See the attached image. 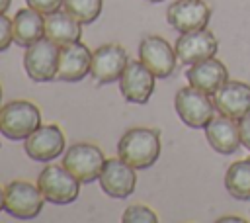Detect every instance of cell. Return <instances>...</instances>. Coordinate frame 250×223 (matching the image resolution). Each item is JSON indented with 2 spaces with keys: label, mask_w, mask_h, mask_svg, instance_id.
Wrapping results in <instances>:
<instances>
[{
  "label": "cell",
  "mask_w": 250,
  "mask_h": 223,
  "mask_svg": "<svg viewBox=\"0 0 250 223\" xmlns=\"http://www.w3.org/2000/svg\"><path fill=\"white\" fill-rule=\"evenodd\" d=\"M121 221L123 223H156L158 215L150 207H146L143 203H133L123 211Z\"/></svg>",
  "instance_id": "23"
},
{
  "label": "cell",
  "mask_w": 250,
  "mask_h": 223,
  "mask_svg": "<svg viewBox=\"0 0 250 223\" xmlns=\"http://www.w3.org/2000/svg\"><path fill=\"white\" fill-rule=\"evenodd\" d=\"M25 2H27L29 8L41 12L43 16H49V14L57 12V10H61L64 0H25Z\"/></svg>",
  "instance_id": "25"
},
{
  "label": "cell",
  "mask_w": 250,
  "mask_h": 223,
  "mask_svg": "<svg viewBox=\"0 0 250 223\" xmlns=\"http://www.w3.org/2000/svg\"><path fill=\"white\" fill-rule=\"evenodd\" d=\"M23 141H25L23 149L27 156L37 162L53 160L64 151V135L59 125H39Z\"/></svg>",
  "instance_id": "13"
},
{
  "label": "cell",
  "mask_w": 250,
  "mask_h": 223,
  "mask_svg": "<svg viewBox=\"0 0 250 223\" xmlns=\"http://www.w3.org/2000/svg\"><path fill=\"white\" fill-rule=\"evenodd\" d=\"M117 155L121 160L131 164L133 168H148L160 156V135L156 129L148 127H133L127 129L119 143Z\"/></svg>",
  "instance_id": "1"
},
{
  "label": "cell",
  "mask_w": 250,
  "mask_h": 223,
  "mask_svg": "<svg viewBox=\"0 0 250 223\" xmlns=\"http://www.w3.org/2000/svg\"><path fill=\"white\" fill-rule=\"evenodd\" d=\"M4 209V188H0V211Z\"/></svg>",
  "instance_id": "29"
},
{
  "label": "cell",
  "mask_w": 250,
  "mask_h": 223,
  "mask_svg": "<svg viewBox=\"0 0 250 223\" xmlns=\"http://www.w3.org/2000/svg\"><path fill=\"white\" fill-rule=\"evenodd\" d=\"M14 41L20 47H29L41 37H45V18L41 12L33 8H21L12 18Z\"/></svg>",
  "instance_id": "19"
},
{
  "label": "cell",
  "mask_w": 250,
  "mask_h": 223,
  "mask_svg": "<svg viewBox=\"0 0 250 223\" xmlns=\"http://www.w3.org/2000/svg\"><path fill=\"white\" fill-rule=\"evenodd\" d=\"M80 180L72 176L62 164L45 166L37 176V186L43 198L57 205L72 203L80 194Z\"/></svg>",
  "instance_id": "3"
},
{
  "label": "cell",
  "mask_w": 250,
  "mask_h": 223,
  "mask_svg": "<svg viewBox=\"0 0 250 223\" xmlns=\"http://www.w3.org/2000/svg\"><path fill=\"white\" fill-rule=\"evenodd\" d=\"M211 10L203 0H176L166 10L168 23L180 33L203 29L209 23Z\"/></svg>",
  "instance_id": "12"
},
{
  "label": "cell",
  "mask_w": 250,
  "mask_h": 223,
  "mask_svg": "<svg viewBox=\"0 0 250 223\" xmlns=\"http://www.w3.org/2000/svg\"><path fill=\"white\" fill-rule=\"evenodd\" d=\"M45 37L57 43L59 47L80 41L82 37V23L74 20L68 12H53L45 18Z\"/></svg>",
  "instance_id": "20"
},
{
  "label": "cell",
  "mask_w": 250,
  "mask_h": 223,
  "mask_svg": "<svg viewBox=\"0 0 250 223\" xmlns=\"http://www.w3.org/2000/svg\"><path fill=\"white\" fill-rule=\"evenodd\" d=\"M39 125V108L29 100H12L0 110V133L12 141L27 139Z\"/></svg>",
  "instance_id": "2"
},
{
  "label": "cell",
  "mask_w": 250,
  "mask_h": 223,
  "mask_svg": "<svg viewBox=\"0 0 250 223\" xmlns=\"http://www.w3.org/2000/svg\"><path fill=\"white\" fill-rule=\"evenodd\" d=\"M104 164L105 156L102 149L92 143H74L62 156V166L80 182H94L100 178Z\"/></svg>",
  "instance_id": "6"
},
{
  "label": "cell",
  "mask_w": 250,
  "mask_h": 223,
  "mask_svg": "<svg viewBox=\"0 0 250 223\" xmlns=\"http://www.w3.org/2000/svg\"><path fill=\"white\" fill-rule=\"evenodd\" d=\"M139 61L156 78H166L174 72L178 55L166 39H162L158 35H148L139 45Z\"/></svg>",
  "instance_id": "9"
},
{
  "label": "cell",
  "mask_w": 250,
  "mask_h": 223,
  "mask_svg": "<svg viewBox=\"0 0 250 223\" xmlns=\"http://www.w3.org/2000/svg\"><path fill=\"white\" fill-rule=\"evenodd\" d=\"M14 43V27L12 20L6 14H0V51H6Z\"/></svg>",
  "instance_id": "24"
},
{
  "label": "cell",
  "mask_w": 250,
  "mask_h": 223,
  "mask_svg": "<svg viewBox=\"0 0 250 223\" xmlns=\"http://www.w3.org/2000/svg\"><path fill=\"white\" fill-rule=\"evenodd\" d=\"M12 0H0V14H6V10L10 8Z\"/></svg>",
  "instance_id": "28"
},
{
  "label": "cell",
  "mask_w": 250,
  "mask_h": 223,
  "mask_svg": "<svg viewBox=\"0 0 250 223\" xmlns=\"http://www.w3.org/2000/svg\"><path fill=\"white\" fill-rule=\"evenodd\" d=\"M43 194L39 186L25 180H14L4 188V211L16 219H33L43 209Z\"/></svg>",
  "instance_id": "5"
},
{
  "label": "cell",
  "mask_w": 250,
  "mask_h": 223,
  "mask_svg": "<svg viewBox=\"0 0 250 223\" xmlns=\"http://www.w3.org/2000/svg\"><path fill=\"white\" fill-rule=\"evenodd\" d=\"M227 221H236V223H244V217H236V215H225V217H219V223H227Z\"/></svg>",
  "instance_id": "27"
},
{
  "label": "cell",
  "mask_w": 250,
  "mask_h": 223,
  "mask_svg": "<svg viewBox=\"0 0 250 223\" xmlns=\"http://www.w3.org/2000/svg\"><path fill=\"white\" fill-rule=\"evenodd\" d=\"M59 45L47 37H41L33 45L25 47L23 67L31 80L35 82H49L57 78L59 67Z\"/></svg>",
  "instance_id": "7"
},
{
  "label": "cell",
  "mask_w": 250,
  "mask_h": 223,
  "mask_svg": "<svg viewBox=\"0 0 250 223\" xmlns=\"http://www.w3.org/2000/svg\"><path fill=\"white\" fill-rule=\"evenodd\" d=\"M174 108L180 119L193 129L205 127L215 115V104L209 98V94L193 88L191 84L186 88H180L174 98Z\"/></svg>",
  "instance_id": "4"
},
{
  "label": "cell",
  "mask_w": 250,
  "mask_h": 223,
  "mask_svg": "<svg viewBox=\"0 0 250 223\" xmlns=\"http://www.w3.org/2000/svg\"><path fill=\"white\" fill-rule=\"evenodd\" d=\"M146 2H162V0H146Z\"/></svg>",
  "instance_id": "30"
},
{
  "label": "cell",
  "mask_w": 250,
  "mask_h": 223,
  "mask_svg": "<svg viewBox=\"0 0 250 223\" xmlns=\"http://www.w3.org/2000/svg\"><path fill=\"white\" fill-rule=\"evenodd\" d=\"M135 184H137V174L131 164H127L121 158L105 160L100 174V186L109 198L123 200L131 196L135 190Z\"/></svg>",
  "instance_id": "14"
},
{
  "label": "cell",
  "mask_w": 250,
  "mask_h": 223,
  "mask_svg": "<svg viewBox=\"0 0 250 223\" xmlns=\"http://www.w3.org/2000/svg\"><path fill=\"white\" fill-rule=\"evenodd\" d=\"M0 100H2V86H0Z\"/></svg>",
  "instance_id": "31"
},
{
  "label": "cell",
  "mask_w": 250,
  "mask_h": 223,
  "mask_svg": "<svg viewBox=\"0 0 250 223\" xmlns=\"http://www.w3.org/2000/svg\"><path fill=\"white\" fill-rule=\"evenodd\" d=\"M62 8L80 23H92L102 14V0H64Z\"/></svg>",
  "instance_id": "22"
},
{
  "label": "cell",
  "mask_w": 250,
  "mask_h": 223,
  "mask_svg": "<svg viewBox=\"0 0 250 223\" xmlns=\"http://www.w3.org/2000/svg\"><path fill=\"white\" fill-rule=\"evenodd\" d=\"M154 78L156 76L141 61H131L119 76V90L127 102L146 104L154 92Z\"/></svg>",
  "instance_id": "11"
},
{
  "label": "cell",
  "mask_w": 250,
  "mask_h": 223,
  "mask_svg": "<svg viewBox=\"0 0 250 223\" xmlns=\"http://www.w3.org/2000/svg\"><path fill=\"white\" fill-rule=\"evenodd\" d=\"M207 143L221 155H232L240 147V129L232 117L219 115L205 125Z\"/></svg>",
  "instance_id": "18"
},
{
  "label": "cell",
  "mask_w": 250,
  "mask_h": 223,
  "mask_svg": "<svg viewBox=\"0 0 250 223\" xmlns=\"http://www.w3.org/2000/svg\"><path fill=\"white\" fill-rule=\"evenodd\" d=\"M186 78L193 88L213 96L229 80V70L219 59L209 57L205 61L189 65V68L186 72Z\"/></svg>",
  "instance_id": "17"
},
{
  "label": "cell",
  "mask_w": 250,
  "mask_h": 223,
  "mask_svg": "<svg viewBox=\"0 0 250 223\" xmlns=\"http://www.w3.org/2000/svg\"><path fill=\"white\" fill-rule=\"evenodd\" d=\"M213 104L221 115L242 119L250 113V84L240 80H227L213 94Z\"/></svg>",
  "instance_id": "15"
},
{
  "label": "cell",
  "mask_w": 250,
  "mask_h": 223,
  "mask_svg": "<svg viewBox=\"0 0 250 223\" xmlns=\"http://www.w3.org/2000/svg\"><path fill=\"white\" fill-rule=\"evenodd\" d=\"M225 188L234 200H250V158L236 160L227 168Z\"/></svg>",
  "instance_id": "21"
},
{
  "label": "cell",
  "mask_w": 250,
  "mask_h": 223,
  "mask_svg": "<svg viewBox=\"0 0 250 223\" xmlns=\"http://www.w3.org/2000/svg\"><path fill=\"white\" fill-rule=\"evenodd\" d=\"M92 53L90 49L80 43H68L59 49V67H57V80L62 82H78L86 74H90Z\"/></svg>",
  "instance_id": "16"
},
{
  "label": "cell",
  "mask_w": 250,
  "mask_h": 223,
  "mask_svg": "<svg viewBox=\"0 0 250 223\" xmlns=\"http://www.w3.org/2000/svg\"><path fill=\"white\" fill-rule=\"evenodd\" d=\"M129 63L127 51L117 43H105L92 53L90 76L98 84H109L119 80L121 72Z\"/></svg>",
  "instance_id": "8"
},
{
  "label": "cell",
  "mask_w": 250,
  "mask_h": 223,
  "mask_svg": "<svg viewBox=\"0 0 250 223\" xmlns=\"http://www.w3.org/2000/svg\"><path fill=\"white\" fill-rule=\"evenodd\" d=\"M238 129H240V141H242V145L250 151V113L240 119Z\"/></svg>",
  "instance_id": "26"
},
{
  "label": "cell",
  "mask_w": 250,
  "mask_h": 223,
  "mask_svg": "<svg viewBox=\"0 0 250 223\" xmlns=\"http://www.w3.org/2000/svg\"><path fill=\"white\" fill-rule=\"evenodd\" d=\"M217 37L209 29H195L188 33H180V37L174 43V51L184 65H193L199 61H205L209 57H215L217 53Z\"/></svg>",
  "instance_id": "10"
}]
</instances>
